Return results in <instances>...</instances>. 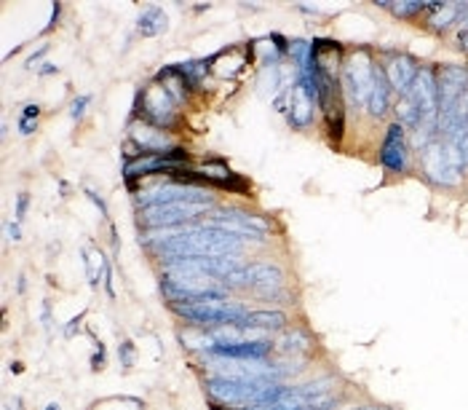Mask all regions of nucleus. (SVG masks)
<instances>
[{
  "label": "nucleus",
  "mask_w": 468,
  "mask_h": 410,
  "mask_svg": "<svg viewBox=\"0 0 468 410\" xmlns=\"http://www.w3.org/2000/svg\"><path fill=\"white\" fill-rule=\"evenodd\" d=\"M22 129H24V134H33L35 121H30V118H22Z\"/></svg>",
  "instance_id": "obj_23"
},
{
  "label": "nucleus",
  "mask_w": 468,
  "mask_h": 410,
  "mask_svg": "<svg viewBox=\"0 0 468 410\" xmlns=\"http://www.w3.org/2000/svg\"><path fill=\"white\" fill-rule=\"evenodd\" d=\"M431 9L439 11V16L431 19L434 27H445V24H450L457 16V11H460V6H445V3H431Z\"/></svg>",
  "instance_id": "obj_16"
},
{
  "label": "nucleus",
  "mask_w": 468,
  "mask_h": 410,
  "mask_svg": "<svg viewBox=\"0 0 468 410\" xmlns=\"http://www.w3.org/2000/svg\"><path fill=\"white\" fill-rule=\"evenodd\" d=\"M198 175H206L209 180H214L219 185H230V169L225 164H204L198 166Z\"/></svg>",
  "instance_id": "obj_14"
},
{
  "label": "nucleus",
  "mask_w": 468,
  "mask_h": 410,
  "mask_svg": "<svg viewBox=\"0 0 468 410\" xmlns=\"http://www.w3.org/2000/svg\"><path fill=\"white\" fill-rule=\"evenodd\" d=\"M391 11L396 14V16H412V14H418L420 9H425V3L423 0H407V3H386Z\"/></svg>",
  "instance_id": "obj_18"
},
{
  "label": "nucleus",
  "mask_w": 468,
  "mask_h": 410,
  "mask_svg": "<svg viewBox=\"0 0 468 410\" xmlns=\"http://www.w3.org/2000/svg\"><path fill=\"white\" fill-rule=\"evenodd\" d=\"M313 105H316V99L310 97L308 89H305L303 83L297 81L295 92H292V107H295V124L297 126H305V124H310V118H313Z\"/></svg>",
  "instance_id": "obj_11"
},
{
  "label": "nucleus",
  "mask_w": 468,
  "mask_h": 410,
  "mask_svg": "<svg viewBox=\"0 0 468 410\" xmlns=\"http://www.w3.org/2000/svg\"><path fill=\"white\" fill-rule=\"evenodd\" d=\"M129 137L142 148V153L172 151V137H169L166 131H160V126H153L148 121H134V124L129 126Z\"/></svg>",
  "instance_id": "obj_6"
},
{
  "label": "nucleus",
  "mask_w": 468,
  "mask_h": 410,
  "mask_svg": "<svg viewBox=\"0 0 468 410\" xmlns=\"http://www.w3.org/2000/svg\"><path fill=\"white\" fill-rule=\"evenodd\" d=\"M359 410H386V408H359Z\"/></svg>",
  "instance_id": "obj_26"
},
{
  "label": "nucleus",
  "mask_w": 468,
  "mask_h": 410,
  "mask_svg": "<svg viewBox=\"0 0 468 410\" xmlns=\"http://www.w3.org/2000/svg\"><path fill=\"white\" fill-rule=\"evenodd\" d=\"M246 271V287H263V290H278L284 284V271L273 263H249Z\"/></svg>",
  "instance_id": "obj_7"
},
{
  "label": "nucleus",
  "mask_w": 468,
  "mask_h": 410,
  "mask_svg": "<svg viewBox=\"0 0 468 410\" xmlns=\"http://www.w3.org/2000/svg\"><path fill=\"white\" fill-rule=\"evenodd\" d=\"M466 48H468V38H466Z\"/></svg>",
  "instance_id": "obj_27"
},
{
  "label": "nucleus",
  "mask_w": 468,
  "mask_h": 410,
  "mask_svg": "<svg viewBox=\"0 0 468 410\" xmlns=\"http://www.w3.org/2000/svg\"><path fill=\"white\" fill-rule=\"evenodd\" d=\"M11 236H13V239H19V236H22V231H19L16 225H11Z\"/></svg>",
  "instance_id": "obj_24"
},
{
  "label": "nucleus",
  "mask_w": 468,
  "mask_h": 410,
  "mask_svg": "<svg viewBox=\"0 0 468 410\" xmlns=\"http://www.w3.org/2000/svg\"><path fill=\"white\" fill-rule=\"evenodd\" d=\"M214 72H217L219 78H233L236 72L244 68V59L239 54H233V51H222L219 57H214Z\"/></svg>",
  "instance_id": "obj_13"
},
{
  "label": "nucleus",
  "mask_w": 468,
  "mask_h": 410,
  "mask_svg": "<svg viewBox=\"0 0 468 410\" xmlns=\"http://www.w3.org/2000/svg\"><path fill=\"white\" fill-rule=\"evenodd\" d=\"M121 360H124V367H131V362H134V349H131V343H124V346H121Z\"/></svg>",
  "instance_id": "obj_19"
},
{
  "label": "nucleus",
  "mask_w": 468,
  "mask_h": 410,
  "mask_svg": "<svg viewBox=\"0 0 468 410\" xmlns=\"http://www.w3.org/2000/svg\"><path fill=\"white\" fill-rule=\"evenodd\" d=\"M286 317L281 311H246V317L239 322L241 330H281Z\"/></svg>",
  "instance_id": "obj_9"
},
{
  "label": "nucleus",
  "mask_w": 468,
  "mask_h": 410,
  "mask_svg": "<svg viewBox=\"0 0 468 410\" xmlns=\"http://www.w3.org/2000/svg\"><path fill=\"white\" fill-rule=\"evenodd\" d=\"M177 72L183 75L187 86H193V83H198L206 75V68H204V62H185V65L177 68Z\"/></svg>",
  "instance_id": "obj_15"
},
{
  "label": "nucleus",
  "mask_w": 468,
  "mask_h": 410,
  "mask_svg": "<svg viewBox=\"0 0 468 410\" xmlns=\"http://www.w3.org/2000/svg\"><path fill=\"white\" fill-rule=\"evenodd\" d=\"M86 269H89V279L97 284V279H99V271L107 269V258H104L99 249H89V263H86Z\"/></svg>",
  "instance_id": "obj_17"
},
{
  "label": "nucleus",
  "mask_w": 468,
  "mask_h": 410,
  "mask_svg": "<svg viewBox=\"0 0 468 410\" xmlns=\"http://www.w3.org/2000/svg\"><path fill=\"white\" fill-rule=\"evenodd\" d=\"M380 161H383V166H388L391 172H404V166H407V140H404L401 124H391L388 126V134H386L383 148H380Z\"/></svg>",
  "instance_id": "obj_5"
},
{
  "label": "nucleus",
  "mask_w": 468,
  "mask_h": 410,
  "mask_svg": "<svg viewBox=\"0 0 468 410\" xmlns=\"http://www.w3.org/2000/svg\"><path fill=\"white\" fill-rule=\"evenodd\" d=\"M386 75H388V81H391L393 89H399V92H410L418 70H415V65H412L410 57H399L393 65H391L388 70H386Z\"/></svg>",
  "instance_id": "obj_10"
},
{
  "label": "nucleus",
  "mask_w": 468,
  "mask_h": 410,
  "mask_svg": "<svg viewBox=\"0 0 468 410\" xmlns=\"http://www.w3.org/2000/svg\"><path fill=\"white\" fill-rule=\"evenodd\" d=\"M27 193H22V196H19V201H16V217H19V220H22L24 217V210H27Z\"/></svg>",
  "instance_id": "obj_21"
},
{
  "label": "nucleus",
  "mask_w": 468,
  "mask_h": 410,
  "mask_svg": "<svg viewBox=\"0 0 468 410\" xmlns=\"http://www.w3.org/2000/svg\"><path fill=\"white\" fill-rule=\"evenodd\" d=\"M212 210V204H187V201H174V204H150L139 207V223L148 228H180L185 223H193L204 212Z\"/></svg>",
  "instance_id": "obj_1"
},
{
  "label": "nucleus",
  "mask_w": 468,
  "mask_h": 410,
  "mask_svg": "<svg viewBox=\"0 0 468 410\" xmlns=\"http://www.w3.org/2000/svg\"><path fill=\"white\" fill-rule=\"evenodd\" d=\"M214 357L222 360H263L268 357V352L273 349L271 340L265 338H251V340H214L212 346Z\"/></svg>",
  "instance_id": "obj_4"
},
{
  "label": "nucleus",
  "mask_w": 468,
  "mask_h": 410,
  "mask_svg": "<svg viewBox=\"0 0 468 410\" xmlns=\"http://www.w3.org/2000/svg\"><path fill=\"white\" fill-rule=\"evenodd\" d=\"M139 105H145V121L153 124V126H169V124L177 121L174 97L158 83H153L139 94Z\"/></svg>",
  "instance_id": "obj_3"
},
{
  "label": "nucleus",
  "mask_w": 468,
  "mask_h": 410,
  "mask_svg": "<svg viewBox=\"0 0 468 410\" xmlns=\"http://www.w3.org/2000/svg\"><path fill=\"white\" fill-rule=\"evenodd\" d=\"M166 24H169L166 14L153 6V9H148V11L139 16V33L142 36H158V33L166 30Z\"/></svg>",
  "instance_id": "obj_12"
},
{
  "label": "nucleus",
  "mask_w": 468,
  "mask_h": 410,
  "mask_svg": "<svg viewBox=\"0 0 468 410\" xmlns=\"http://www.w3.org/2000/svg\"><path fill=\"white\" fill-rule=\"evenodd\" d=\"M388 97H391V81L386 70H375V78H372V89H369V97H366V102H369V110L375 113V116H383L386 110H388Z\"/></svg>",
  "instance_id": "obj_8"
},
{
  "label": "nucleus",
  "mask_w": 468,
  "mask_h": 410,
  "mask_svg": "<svg viewBox=\"0 0 468 410\" xmlns=\"http://www.w3.org/2000/svg\"><path fill=\"white\" fill-rule=\"evenodd\" d=\"M38 113H40V107H38V105H27V107H24V118H35Z\"/></svg>",
  "instance_id": "obj_22"
},
{
  "label": "nucleus",
  "mask_w": 468,
  "mask_h": 410,
  "mask_svg": "<svg viewBox=\"0 0 468 410\" xmlns=\"http://www.w3.org/2000/svg\"><path fill=\"white\" fill-rule=\"evenodd\" d=\"M46 410H59V405H57V402H51V405H48Z\"/></svg>",
  "instance_id": "obj_25"
},
{
  "label": "nucleus",
  "mask_w": 468,
  "mask_h": 410,
  "mask_svg": "<svg viewBox=\"0 0 468 410\" xmlns=\"http://www.w3.org/2000/svg\"><path fill=\"white\" fill-rule=\"evenodd\" d=\"M86 105H89L86 97H83V99H75V105H72V118H80V113L86 110Z\"/></svg>",
  "instance_id": "obj_20"
},
{
  "label": "nucleus",
  "mask_w": 468,
  "mask_h": 410,
  "mask_svg": "<svg viewBox=\"0 0 468 410\" xmlns=\"http://www.w3.org/2000/svg\"><path fill=\"white\" fill-rule=\"evenodd\" d=\"M174 201H187V204H212V196L204 188L187 185V183H160L148 190H142L137 196L139 207H150V204H174Z\"/></svg>",
  "instance_id": "obj_2"
}]
</instances>
